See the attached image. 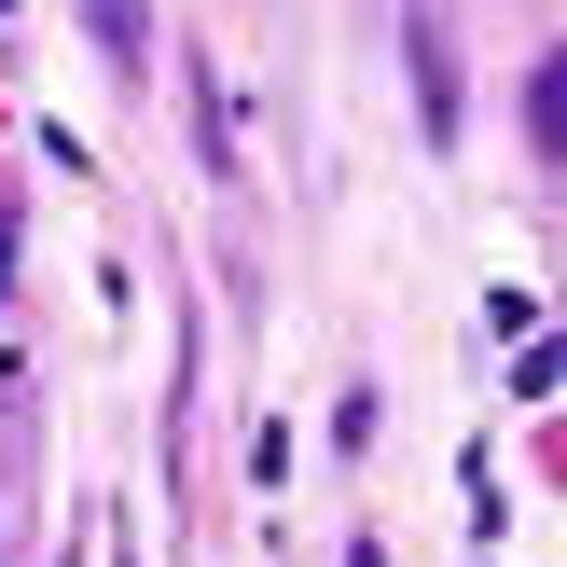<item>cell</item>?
I'll return each mask as SVG.
<instances>
[{"mask_svg": "<svg viewBox=\"0 0 567 567\" xmlns=\"http://www.w3.org/2000/svg\"><path fill=\"white\" fill-rule=\"evenodd\" d=\"M347 567H388V554H374V540H360V554H347Z\"/></svg>", "mask_w": 567, "mask_h": 567, "instance_id": "6da1fadb", "label": "cell"}, {"mask_svg": "<svg viewBox=\"0 0 567 567\" xmlns=\"http://www.w3.org/2000/svg\"><path fill=\"white\" fill-rule=\"evenodd\" d=\"M0 264H14V249H0Z\"/></svg>", "mask_w": 567, "mask_h": 567, "instance_id": "7a4b0ae2", "label": "cell"}]
</instances>
